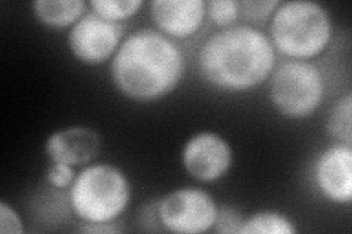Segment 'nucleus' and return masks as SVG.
<instances>
[{
  "mask_svg": "<svg viewBox=\"0 0 352 234\" xmlns=\"http://www.w3.org/2000/svg\"><path fill=\"white\" fill-rule=\"evenodd\" d=\"M276 53L270 38L252 25H234L214 32L198 51V69L217 90L248 91L274 71Z\"/></svg>",
  "mask_w": 352,
  "mask_h": 234,
  "instance_id": "nucleus-2",
  "label": "nucleus"
},
{
  "mask_svg": "<svg viewBox=\"0 0 352 234\" xmlns=\"http://www.w3.org/2000/svg\"><path fill=\"white\" fill-rule=\"evenodd\" d=\"M207 15L219 27H234L239 19V2L235 0H212L207 2Z\"/></svg>",
  "mask_w": 352,
  "mask_h": 234,
  "instance_id": "nucleus-16",
  "label": "nucleus"
},
{
  "mask_svg": "<svg viewBox=\"0 0 352 234\" xmlns=\"http://www.w3.org/2000/svg\"><path fill=\"white\" fill-rule=\"evenodd\" d=\"M326 82L322 71L308 60H286L272 72L270 102L288 119H305L322 106Z\"/></svg>",
  "mask_w": 352,
  "mask_h": 234,
  "instance_id": "nucleus-5",
  "label": "nucleus"
},
{
  "mask_svg": "<svg viewBox=\"0 0 352 234\" xmlns=\"http://www.w3.org/2000/svg\"><path fill=\"white\" fill-rule=\"evenodd\" d=\"M185 58L163 32L137 30L120 43L110 63L116 90L134 102L148 103L169 95L182 81Z\"/></svg>",
  "mask_w": 352,
  "mask_h": 234,
  "instance_id": "nucleus-1",
  "label": "nucleus"
},
{
  "mask_svg": "<svg viewBox=\"0 0 352 234\" xmlns=\"http://www.w3.org/2000/svg\"><path fill=\"white\" fill-rule=\"evenodd\" d=\"M244 218L245 217L242 215L241 211L232 205L219 207L213 230L216 233H222V234H235V233L239 234Z\"/></svg>",
  "mask_w": 352,
  "mask_h": 234,
  "instance_id": "nucleus-18",
  "label": "nucleus"
},
{
  "mask_svg": "<svg viewBox=\"0 0 352 234\" xmlns=\"http://www.w3.org/2000/svg\"><path fill=\"white\" fill-rule=\"evenodd\" d=\"M80 230L82 233H88V234H113V233L122 231V229H120L118 224H115L113 221H110V222H84Z\"/></svg>",
  "mask_w": 352,
  "mask_h": 234,
  "instance_id": "nucleus-21",
  "label": "nucleus"
},
{
  "mask_svg": "<svg viewBox=\"0 0 352 234\" xmlns=\"http://www.w3.org/2000/svg\"><path fill=\"white\" fill-rule=\"evenodd\" d=\"M326 129L336 142L352 145V97L349 93L333 104L327 116Z\"/></svg>",
  "mask_w": 352,
  "mask_h": 234,
  "instance_id": "nucleus-14",
  "label": "nucleus"
},
{
  "mask_svg": "<svg viewBox=\"0 0 352 234\" xmlns=\"http://www.w3.org/2000/svg\"><path fill=\"white\" fill-rule=\"evenodd\" d=\"M75 172L72 165L62 164V163H52L46 172L47 182L58 189H66L71 187V185L75 180Z\"/></svg>",
  "mask_w": 352,
  "mask_h": 234,
  "instance_id": "nucleus-19",
  "label": "nucleus"
},
{
  "mask_svg": "<svg viewBox=\"0 0 352 234\" xmlns=\"http://www.w3.org/2000/svg\"><path fill=\"white\" fill-rule=\"evenodd\" d=\"M142 5L144 3L141 0H91L90 2L94 14L113 22L134 16Z\"/></svg>",
  "mask_w": 352,
  "mask_h": 234,
  "instance_id": "nucleus-15",
  "label": "nucleus"
},
{
  "mask_svg": "<svg viewBox=\"0 0 352 234\" xmlns=\"http://www.w3.org/2000/svg\"><path fill=\"white\" fill-rule=\"evenodd\" d=\"M122 36V24L90 12L72 25L68 34V47L80 62L102 65L115 56Z\"/></svg>",
  "mask_w": 352,
  "mask_h": 234,
  "instance_id": "nucleus-7",
  "label": "nucleus"
},
{
  "mask_svg": "<svg viewBox=\"0 0 352 234\" xmlns=\"http://www.w3.org/2000/svg\"><path fill=\"white\" fill-rule=\"evenodd\" d=\"M298 233L295 222L283 213L266 209L257 211L244 218L239 234H295Z\"/></svg>",
  "mask_w": 352,
  "mask_h": 234,
  "instance_id": "nucleus-13",
  "label": "nucleus"
},
{
  "mask_svg": "<svg viewBox=\"0 0 352 234\" xmlns=\"http://www.w3.org/2000/svg\"><path fill=\"white\" fill-rule=\"evenodd\" d=\"M181 161L185 172L192 179L212 183L222 179L230 170L234 163V150L222 135L203 130L184 143Z\"/></svg>",
  "mask_w": 352,
  "mask_h": 234,
  "instance_id": "nucleus-8",
  "label": "nucleus"
},
{
  "mask_svg": "<svg viewBox=\"0 0 352 234\" xmlns=\"http://www.w3.org/2000/svg\"><path fill=\"white\" fill-rule=\"evenodd\" d=\"M31 6L41 24L60 30L74 25L84 15L87 3L82 0H36Z\"/></svg>",
  "mask_w": 352,
  "mask_h": 234,
  "instance_id": "nucleus-12",
  "label": "nucleus"
},
{
  "mask_svg": "<svg viewBox=\"0 0 352 234\" xmlns=\"http://www.w3.org/2000/svg\"><path fill=\"white\" fill-rule=\"evenodd\" d=\"M217 204L207 191L179 187L162 196L157 202V218L162 227L176 234H200L214 227Z\"/></svg>",
  "mask_w": 352,
  "mask_h": 234,
  "instance_id": "nucleus-6",
  "label": "nucleus"
},
{
  "mask_svg": "<svg viewBox=\"0 0 352 234\" xmlns=\"http://www.w3.org/2000/svg\"><path fill=\"white\" fill-rule=\"evenodd\" d=\"M131 195V182L119 167L96 163L75 176L69 202L74 214L84 222H110L124 214Z\"/></svg>",
  "mask_w": 352,
  "mask_h": 234,
  "instance_id": "nucleus-4",
  "label": "nucleus"
},
{
  "mask_svg": "<svg viewBox=\"0 0 352 234\" xmlns=\"http://www.w3.org/2000/svg\"><path fill=\"white\" fill-rule=\"evenodd\" d=\"M100 147V137L94 129L75 125L53 132L44 143V151L52 163L75 167L94 160Z\"/></svg>",
  "mask_w": 352,
  "mask_h": 234,
  "instance_id": "nucleus-10",
  "label": "nucleus"
},
{
  "mask_svg": "<svg viewBox=\"0 0 352 234\" xmlns=\"http://www.w3.org/2000/svg\"><path fill=\"white\" fill-rule=\"evenodd\" d=\"M314 179L320 194L336 205L352 200V147L336 142L324 148L314 164Z\"/></svg>",
  "mask_w": 352,
  "mask_h": 234,
  "instance_id": "nucleus-9",
  "label": "nucleus"
},
{
  "mask_svg": "<svg viewBox=\"0 0 352 234\" xmlns=\"http://www.w3.org/2000/svg\"><path fill=\"white\" fill-rule=\"evenodd\" d=\"M24 222L14 207L6 204L5 200L0 202V233L2 234H21L24 233Z\"/></svg>",
  "mask_w": 352,
  "mask_h": 234,
  "instance_id": "nucleus-20",
  "label": "nucleus"
},
{
  "mask_svg": "<svg viewBox=\"0 0 352 234\" xmlns=\"http://www.w3.org/2000/svg\"><path fill=\"white\" fill-rule=\"evenodd\" d=\"M333 34L327 9L311 0L280 3L270 21V41L274 49L295 60L322 54Z\"/></svg>",
  "mask_w": 352,
  "mask_h": 234,
  "instance_id": "nucleus-3",
  "label": "nucleus"
},
{
  "mask_svg": "<svg viewBox=\"0 0 352 234\" xmlns=\"http://www.w3.org/2000/svg\"><path fill=\"white\" fill-rule=\"evenodd\" d=\"M280 5L278 0H242L239 2L241 16L247 19L252 24H260V22L267 21L276 8Z\"/></svg>",
  "mask_w": 352,
  "mask_h": 234,
  "instance_id": "nucleus-17",
  "label": "nucleus"
},
{
  "mask_svg": "<svg viewBox=\"0 0 352 234\" xmlns=\"http://www.w3.org/2000/svg\"><path fill=\"white\" fill-rule=\"evenodd\" d=\"M150 15L164 36L186 38L200 30L207 15L206 0H153Z\"/></svg>",
  "mask_w": 352,
  "mask_h": 234,
  "instance_id": "nucleus-11",
  "label": "nucleus"
}]
</instances>
